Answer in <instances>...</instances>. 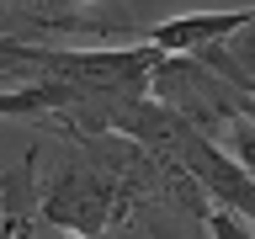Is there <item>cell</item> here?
<instances>
[{"instance_id": "1", "label": "cell", "mask_w": 255, "mask_h": 239, "mask_svg": "<svg viewBox=\"0 0 255 239\" xmlns=\"http://www.w3.org/2000/svg\"><path fill=\"white\" fill-rule=\"evenodd\" d=\"M59 143V165L43 186H32V207L53 234H107L117 207V154L123 133H48Z\"/></svg>"}, {"instance_id": "2", "label": "cell", "mask_w": 255, "mask_h": 239, "mask_svg": "<svg viewBox=\"0 0 255 239\" xmlns=\"http://www.w3.org/2000/svg\"><path fill=\"white\" fill-rule=\"evenodd\" d=\"M149 96L165 101L170 112H181L207 138H223V127L234 122L239 112L255 107L250 85L223 75L218 64H207L202 53H159L154 69H149Z\"/></svg>"}, {"instance_id": "3", "label": "cell", "mask_w": 255, "mask_h": 239, "mask_svg": "<svg viewBox=\"0 0 255 239\" xmlns=\"http://www.w3.org/2000/svg\"><path fill=\"white\" fill-rule=\"evenodd\" d=\"M250 11H197V16H175V21H159V27H149L143 37L159 48V53H197V48L218 43V37H229V32L239 27Z\"/></svg>"}, {"instance_id": "4", "label": "cell", "mask_w": 255, "mask_h": 239, "mask_svg": "<svg viewBox=\"0 0 255 239\" xmlns=\"http://www.w3.org/2000/svg\"><path fill=\"white\" fill-rule=\"evenodd\" d=\"M218 143H223V149H229V154H234L239 165L255 175V107H250V112H239L234 122L223 127V138H218Z\"/></svg>"}, {"instance_id": "5", "label": "cell", "mask_w": 255, "mask_h": 239, "mask_svg": "<svg viewBox=\"0 0 255 239\" xmlns=\"http://www.w3.org/2000/svg\"><path fill=\"white\" fill-rule=\"evenodd\" d=\"M5 181H11V170H5V165H0V186H5Z\"/></svg>"}]
</instances>
